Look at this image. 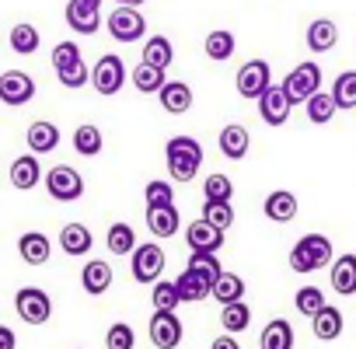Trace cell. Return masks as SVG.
I'll list each match as a JSON object with an SVG mask.
<instances>
[{
    "mask_svg": "<svg viewBox=\"0 0 356 349\" xmlns=\"http://www.w3.org/2000/svg\"><path fill=\"white\" fill-rule=\"evenodd\" d=\"M56 77H60V84H63V88H84V84L91 81V70H88V67H84V60H81V63H74V67L60 70Z\"/></svg>",
    "mask_w": 356,
    "mask_h": 349,
    "instance_id": "47",
    "label": "cell"
},
{
    "mask_svg": "<svg viewBox=\"0 0 356 349\" xmlns=\"http://www.w3.org/2000/svg\"><path fill=\"white\" fill-rule=\"evenodd\" d=\"M186 241H189V248H193L196 255H217V252L224 248V231L210 227V224L200 217V220H193V224L186 227Z\"/></svg>",
    "mask_w": 356,
    "mask_h": 349,
    "instance_id": "14",
    "label": "cell"
},
{
    "mask_svg": "<svg viewBox=\"0 0 356 349\" xmlns=\"http://www.w3.org/2000/svg\"><path fill=\"white\" fill-rule=\"evenodd\" d=\"M60 147V129L53 126V122H46V119H39V122H32L29 126V150L39 157V154H49V150H56Z\"/></svg>",
    "mask_w": 356,
    "mask_h": 349,
    "instance_id": "26",
    "label": "cell"
},
{
    "mask_svg": "<svg viewBox=\"0 0 356 349\" xmlns=\"http://www.w3.org/2000/svg\"><path fill=\"white\" fill-rule=\"evenodd\" d=\"M157 98H161V108L171 112V115H186L193 108V88L186 81H164Z\"/></svg>",
    "mask_w": 356,
    "mask_h": 349,
    "instance_id": "16",
    "label": "cell"
},
{
    "mask_svg": "<svg viewBox=\"0 0 356 349\" xmlns=\"http://www.w3.org/2000/svg\"><path fill=\"white\" fill-rule=\"evenodd\" d=\"M186 269H189V273H196V276H203L207 283H217V279H220V273H224L217 255H196V252L189 255V266H186Z\"/></svg>",
    "mask_w": 356,
    "mask_h": 349,
    "instance_id": "43",
    "label": "cell"
},
{
    "mask_svg": "<svg viewBox=\"0 0 356 349\" xmlns=\"http://www.w3.org/2000/svg\"><path fill=\"white\" fill-rule=\"evenodd\" d=\"M328 95H332L335 108H356V70H342Z\"/></svg>",
    "mask_w": 356,
    "mask_h": 349,
    "instance_id": "35",
    "label": "cell"
},
{
    "mask_svg": "<svg viewBox=\"0 0 356 349\" xmlns=\"http://www.w3.org/2000/svg\"><path fill=\"white\" fill-rule=\"evenodd\" d=\"M147 335L157 349H178L182 346V321H178L175 311H154V318L147 325Z\"/></svg>",
    "mask_w": 356,
    "mask_h": 349,
    "instance_id": "10",
    "label": "cell"
},
{
    "mask_svg": "<svg viewBox=\"0 0 356 349\" xmlns=\"http://www.w3.org/2000/svg\"><path fill=\"white\" fill-rule=\"evenodd\" d=\"M203 49H207V56H210V60L224 63V60H231V56H234V49H238V39H234V32H227V29H217V32H210V35H207Z\"/></svg>",
    "mask_w": 356,
    "mask_h": 349,
    "instance_id": "31",
    "label": "cell"
},
{
    "mask_svg": "<svg viewBox=\"0 0 356 349\" xmlns=\"http://www.w3.org/2000/svg\"><path fill=\"white\" fill-rule=\"evenodd\" d=\"M81 286H84V293H91V297H102V293L112 286V266H108V262H102V259H91V262H84Z\"/></svg>",
    "mask_w": 356,
    "mask_h": 349,
    "instance_id": "21",
    "label": "cell"
},
{
    "mask_svg": "<svg viewBox=\"0 0 356 349\" xmlns=\"http://www.w3.org/2000/svg\"><path fill=\"white\" fill-rule=\"evenodd\" d=\"M217 143H220V154H224L227 161H241V157L248 154V147H252V136H248V129H245L241 122H231V126L220 129Z\"/></svg>",
    "mask_w": 356,
    "mask_h": 349,
    "instance_id": "17",
    "label": "cell"
},
{
    "mask_svg": "<svg viewBox=\"0 0 356 349\" xmlns=\"http://www.w3.org/2000/svg\"><path fill=\"white\" fill-rule=\"evenodd\" d=\"M129 269H133V279L136 283H157L161 273H164V252L161 245L147 241V245H136V252L129 255Z\"/></svg>",
    "mask_w": 356,
    "mask_h": 349,
    "instance_id": "9",
    "label": "cell"
},
{
    "mask_svg": "<svg viewBox=\"0 0 356 349\" xmlns=\"http://www.w3.org/2000/svg\"><path fill=\"white\" fill-rule=\"evenodd\" d=\"M290 108H293V102L286 98L283 84H273V88L259 98V115H262L266 126H283V122L290 119Z\"/></svg>",
    "mask_w": 356,
    "mask_h": 349,
    "instance_id": "13",
    "label": "cell"
},
{
    "mask_svg": "<svg viewBox=\"0 0 356 349\" xmlns=\"http://www.w3.org/2000/svg\"><path fill=\"white\" fill-rule=\"evenodd\" d=\"M105 241H108V252L112 255H133L136 252V231L129 224H112Z\"/></svg>",
    "mask_w": 356,
    "mask_h": 349,
    "instance_id": "37",
    "label": "cell"
},
{
    "mask_svg": "<svg viewBox=\"0 0 356 349\" xmlns=\"http://www.w3.org/2000/svg\"><path fill=\"white\" fill-rule=\"evenodd\" d=\"M143 200H147V210H154V206H175V189L168 182L154 179V182H147Z\"/></svg>",
    "mask_w": 356,
    "mask_h": 349,
    "instance_id": "44",
    "label": "cell"
},
{
    "mask_svg": "<svg viewBox=\"0 0 356 349\" xmlns=\"http://www.w3.org/2000/svg\"><path fill=\"white\" fill-rule=\"evenodd\" d=\"M126 77H129V74H126V63H122V56H115V53L102 56V60L95 63V70H91V84H95V91L105 95V98L119 95L122 84H126Z\"/></svg>",
    "mask_w": 356,
    "mask_h": 349,
    "instance_id": "7",
    "label": "cell"
},
{
    "mask_svg": "<svg viewBox=\"0 0 356 349\" xmlns=\"http://www.w3.org/2000/svg\"><path fill=\"white\" fill-rule=\"evenodd\" d=\"M293 307H297L304 318H314V314L325 307V293H321L318 286H300V290L293 293Z\"/></svg>",
    "mask_w": 356,
    "mask_h": 349,
    "instance_id": "41",
    "label": "cell"
},
{
    "mask_svg": "<svg viewBox=\"0 0 356 349\" xmlns=\"http://www.w3.org/2000/svg\"><path fill=\"white\" fill-rule=\"evenodd\" d=\"M15 346H18L15 332H11L8 325H0V349H15Z\"/></svg>",
    "mask_w": 356,
    "mask_h": 349,
    "instance_id": "48",
    "label": "cell"
},
{
    "mask_svg": "<svg viewBox=\"0 0 356 349\" xmlns=\"http://www.w3.org/2000/svg\"><path fill=\"white\" fill-rule=\"evenodd\" d=\"M18 255L29 266H46L49 255H53V241L46 234H39V231H29V234L18 238Z\"/></svg>",
    "mask_w": 356,
    "mask_h": 349,
    "instance_id": "18",
    "label": "cell"
},
{
    "mask_svg": "<svg viewBox=\"0 0 356 349\" xmlns=\"http://www.w3.org/2000/svg\"><path fill=\"white\" fill-rule=\"evenodd\" d=\"M35 98V81L25 74V70H8L0 74V102L11 105V108H22Z\"/></svg>",
    "mask_w": 356,
    "mask_h": 349,
    "instance_id": "11",
    "label": "cell"
},
{
    "mask_svg": "<svg viewBox=\"0 0 356 349\" xmlns=\"http://www.w3.org/2000/svg\"><path fill=\"white\" fill-rule=\"evenodd\" d=\"M339 46V25L328 22V18H314L307 25V49L311 53H328Z\"/></svg>",
    "mask_w": 356,
    "mask_h": 349,
    "instance_id": "19",
    "label": "cell"
},
{
    "mask_svg": "<svg viewBox=\"0 0 356 349\" xmlns=\"http://www.w3.org/2000/svg\"><path fill=\"white\" fill-rule=\"evenodd\" d=\"M332 290L342 297L356 293V255H339L332 262Z\"/></svg>",
    "mask_w": 356,
    "mask_h": 349,
    "instance_id": "24",
    "label": "cell"
},
{
    "mask_svg": "<svg viewBox=\"0 0 356 349\" xmlns=\"http://www.w3.org/2000/svg\"><path fill=\"white\" fill-rule=\"evenodd\" d=\"M203 220H207L210 227H217V231L227 234V227L234 224V206H231V203H207V200H203Z\"/></svg>",
    "mask_w": 356,
    "mask_h": 349,
    "instance_id": "40",
    "label": "cell"
},
{
    "mask_svg": "<svg viewBox=\"0 0 356 349\" xmlns=\"http://www.w3.org/2000/svg\"><path fill=\"white\" fill-rule=\"evenodd\" d=\"M74 63H81V46H77V42H56V49H53V67H56V74L67 70V67H74Z\"/></svg>",
    "mask_w": 356,
    "mask_h": 349,
    "instance_id": "46",
    "label": "cell"
},
{
    "mask_svg": "<svg viewBox=\"0 0 356 349\" xmlns=\"http://www.w3.org/2000/svg\"><path fill=\"white\" fill-rule=\"evenodd\" d=\"M164 157H168V174H171L175 182H193L196 171H200V164H203V143H200L196 136L178 133V136L168 140Z\"/></svg>",
    "mask_w": 356,
    "mask_h": 349,
    "instance_id": "1",
    "label": "cell"
},
{
    "mask_svg": "<svg viewBox=\"0 0 356 349\" xmlns=\"http://www.w3.org/2000/svg\"><path fill=\"white\" fill-rule=\"evenodd\" d=\"M39 182H42V164L35 154H22L11 161V186L18 193H32Z\"/></svg>",
    "mask_w": 356,
    "mask_h": 349,
    "instance_id": "15",
    "label": "cell"
},
{
    "mask_svg": "<svg viewBox=\"0 0 356 349\" xmlns=\"http://www.w3.org/2000/svg\"><path fill=\"white\" fill-rule=\"evenodd\" d=\"M102 147H105V136H102V129H98L95 122L77 126V133H74V150H77L81 157H98Z\"/></svg>",
    "mask_w": 356,
    "mask_h": 349,
    "instance_id": "32",
    "label": "cell"
},
{
    "mask_svg": "<svg viewBox=\"0 0 356 349\" xmlns=\"http://www.w3.org/2000/svg\"><path fill=\"white\" fill-rule=\"evenodd\" d=\"M150 304H154V311H175L178 304H182L175 279H157L154 290H150Z\"/></svg>",
    "mask_w": 356,
    "mask_h": 349,
    "instance_id": "39",
    "label": "cell"
},
{
    "mask_svg": "<svg viewBox=\"0 0 356 349\" xmlns=\"http://www.w3.org/2000/svg\"><path fill=\"white\" fill-rule=\"evenodd\" d=\"M203 200H207V203H231V200H234V182L227 179V174H207Z\"/></svg>",
    "mask_w": 356,
    "mask_h": 349,
    "instance_id": "38",
    "label": "cell"
},
{
    "mask_svg": "<svg viewBox=\"0 0 356 349\" xmlns=\"http://www.w3.org/2000/svg\"><path fill=\"white\" fill-rule=\"evenodd\" d=\"M91 245H95V238H91V231H88L84 224H67V227L60 231V248H63L67 255H88Z\"/></svg>",
    "mask_w": 356,
    "mask_h": 349,
    "instance_id": "28",
    "label": "cell"
},
{
    "mask_svg": "<svg viewBox=\"0 0 356 349\" xmlns=\"http://www.w3.org/2000/svg\"><path fill=\"white\" fill-rule=\"evenodd\" d=\"M46 189L56 203H74V200L84 196V179L70 164H56V168L46 171Z\"/></svg>",
    "mask_w": 356,
    "mask_h": 349,
    "instance_id": "5",
    "label": "cell"
},
{
    "mask_svg": "<svg viewBox=\"0 0 356 349\" xmlns=\"http://www.w3.org/2000/svg\"><path fill=\"white\" fill-rule=\"evenodd\" d=\"M129 81H133V88H136L140 95H157V91L164 88V70L147 67V63H136V70L129 74Z\"/></svg>",
    "mask_w": 356,
    "mask_h": 349,
    "instance_id": "36",
    "label": "cell"
},
{
    "mask_svg": "<svg viewBox=\"0 0 356 349\" xmlns=\"http://www.w3.org/2000/svg\"><path fill=\"white\" fill-rule=\"evenodd\" d=\"M175 286H178V297H182V304H200V300H207L210 293H213V283H207L203 276H196V273H182L175 279Z\"/></svg>",
    "mask_w": 356,
    "mask_h": 349,
    "instance_id": "27",
    "label": "cell"
},
{
    "mask_svg": "<svg viewBox=\"0 0 356 349\" xmlns=\"http://www.w3.org/2000/svg\"><path fill=\"white\" fill-rule=\"evenodd\" d=\"M262 210H266V217L273 224H290L297 217V196L290 189H276V193L266 196V206Z\"/></svg>",
    "mask_w": 356,
    "mask_h": 349,
    "instance_id": "20",
    "label": "cell"
},
{
    "mask_svg": "<svg viewBox=\"0 0 356 349\" xmlns=\"http://www.w3.org/2000/svg\"><path fill=\"white\" fill-rule=\"evenodd\" d=\"M39 46H42V35H39L35 25L22 22V25L11 29V49H15L18 56H32V53H39Z\"/></svg>",
    "mask_w": 356,
    "mask_h": 349,
    "instance_id": "33",
    "label": "cell"
},
{
    "mask_svg": "<svg viewBox=\"0 0 356 349\" xmlns=\"http://www.w3.org/2000/svg\"><path fill=\"white\" fill-rule=\"evenodd\" d=\"M332 262V241L325 234H304L293 248H290V269L293 273H318Z\"/></svg>",
    "mask_w": 356,
    "mask_h": 349,
    "instance_id": "2",
    "label": "cell"
},
{
    "mask_svg": "<svg viewBox=\"0 0 356 349\" xmlns=\"http://www.w3.org/2000/svg\"><path fill=\"white\" fill-rule=\"evenodd\" d=\"M220 325H224V332H227V335H238V332H245V328L252 325V307H248L245 300L220 307Z\"/></svg>",
    "mask_w": 356,
    "mask_h": 349,
    "instance_id": "34",
    "label": "cell"
},
{
    "mask_svg": "<svg viewBox=\"0 0 356 349\" xmlns=\"http://www.w3.org/2000/svg\"><path fill=\"white\" fill-rule=\"evenodd\" d=\"M342 325H346V318H342V311L332 307V304H325V307L311 318V332H314V339H321V342L339 339V335H342Z\"/></svg>",
    "mask_w": 356,
    "mask_h": 349,
    "instance_id": "22",
    "label": "cell"
},
{
    "mask_svg": "<svg viewBox=\"0 0 356 349\" xmlns=\"http://www.w3.org/2000/svg\"><path fill=\"white\" fill-rule=\"evenodd\" d=\"M332 115H335L332 95H328V91H318V95L307 102V119H311L314 126H325V122H332Z\"/></svg>",
    "mask_w": 356,
    "mask_h": 349,
    "instance_id": "42",
    "label": "cell"
},
{
    "mask_svg": "<svg viewBox=\"0 0 356 349\" xmlns=\"http://www.w3.org/2000/svg\"><path fill=\"white\" fill-rule=\"evenodd\" d=\"M234 84H238V95H241V98H255V102H259V98L273 88V70H269L266 60H248V63L238 70Z\"/></svg>",
    "mask_w": 356,
    "mask_h": 349,
    "instance_id": "8",
    "label": "cell"
},
{
    "mask_svg": "<svg viewBox=\"0 0 356 349\" xmlns=\"http://www.w3.org/2000/svg\"><path fill=\"white\" fill-rule=\"evenodd\" d=\"M67 25L70 32L95 35L102 25V0H70L67 4Z\"/></svg>",
    "mask_w": 356,
    "mask_h": 349,
    "instance_id": "12",
    "label": "cell"
},
{
    "mask_svg": "<svg viewBox=\"0 0 356 349\" xmlns=\"http://www.w3.org/2000/svg\"><path fill=\"white\" fill-rule=\"evenodd\" d=\"M245 279L238 276V273H220V279L213 283V300H220V307H227V304H238V300H245Z\"/></svg>",
    "mask_w": 356,
    "mask_h": 349,
    "instance_id": "29",
    "label": "cell"
},
{
    "mask_svg": "<svg viewBox=\"0 0 356 349\" xmlns=\"http://www.w3.org/2000/svg\"><path fill=\"white\" fill-rule=\"evenodd\" d=\"M119 8H136V4H143V0H115Z\"/></svg>",
    "mask_w": 356,
    "mask_h": 349,
    "instance_id": "50",
    "label": "cell"
},
{
    "mask_svg": "<svg viewBox=\"0 0 356 349\" xmlns=\"http://www.w3.org/2000/svg\"><path fill=\"white\" fill-rule=\"evenodd\" d=\"M259 349H293V325L286 318H273L259 335Z\"/></svg>",
    "mask_w": 356,
    "mask_h": 349,
    "instance_id": "25",
    "label": "cell"
},
{
    "mask_svg": "<svg viewBox=\"0 0 356 349\" xmlns=\"http://www.w3.org/2000/svg\"><path fill=\"white\" fill-rule=\"evenodd\" d=\"M105 346H108V349H133V346H136V332H133V325L115 321V325L105 332Z\"/></svg>",
    "mask_w": 356,
    "mask_h": 349,
    "instance_id": "45",
    "label": "cell"
},
{
    "mask_svg": "<svg viewBox=\"0 0 356 349\" xmlns=\"http://www.w3.org/2000/svg\"><path fill=\"white\" fill-rule=\"evenodd\" d=\"M105 25H108V35H112L115 42H122V46L140 42V39L147 35V18L140 15V8H115Z\"/></svg>",
    "mask_w": 356,
    "mask_h": 349,
    "instance_id": "6",
    "label": "cell"
},
{
    "mask_svg": "<svg viewBox=\"0 0 356 349\" xmlns=\"http://www.w3.org/2000/svg\"><path fill=\"white\" fill-rule=\"evenodd\" d=\"M15 311H18V318L25 325H46L53 318V300L39 286H22L15 293Z\"/></svg>",
    "mask_w": 356,
    "mask_h": 349,
    "instance_id": "4",
    "label": "cell"
},
{
    "mask_svg": "<svg viewBox=\"0 0 356 349\" xmlns=\"http://www.w3.org/2000/svg\"><path fill=\"white\" fill-rule=\"evenodd\" d=\"M171 60H175V46L168 42V35H150L147 46H143V60L140 63L164 70V67H171Z\"/></svg>",
    "mask_w": 356,
    "mask_h": 349,
    "instance_id": "30",
    "label": "cell"
},
{
    "mask_svg": "<svg viewBox=\"0 0 356 349\" xmlns=\"http://www.w3.org/2000/svg\"><path fill=\"white\" fill-rule=\"evenodd\" d=\"M283 91L293 105H307L318 91H321V67L314 60H304L297 63L286 77H283Z\"/></svg>",
    "mask_w": 356,
    "mask_h": 349,
    "instance_id": "3",
    "label": "cell"
},
{
    "mask_svg": "<svg viewBox=\"0 0 356 349\" xmlns=\"http://www.w3.org/2000/svg\"><path fill=\"white\" fill-rule=\"evenodd\" d=\"M147 227H150L154 238H175L178 227H182L178 206H154V210H147Z\"/></svg>",
    "mask_w": 356,
    "mask_h": 349,
    "instance_id": "23",
    "label": "cell"
},
{
    "mask_svg": "<svg viewBox=\"0 0 356 349\" xmlns=\"http://www.w3.org/2000/svg\"><path fill=\"white\" fill-rule=\"evenodd\" d=\"M210 349H241V346H238V339H234V335H220V339H213V346H210Z\"/></svg>",
    "mask_w": 356,
    "mask_h": 349,
    "instance_id": "49",
    "label": "cell"
}]
</instances>
